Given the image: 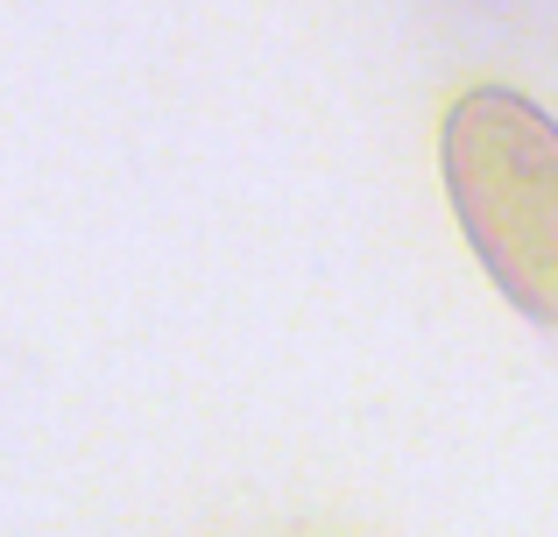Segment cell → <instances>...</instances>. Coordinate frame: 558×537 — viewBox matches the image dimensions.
Masks as SVG:
<instances>
[{"instance_id": "obj_1", "label": "cell", "mask_w": 558, "mask_h": 537, "mask_svg": "<svg viewBox=\"0 0 558 537\" xmlns=\"http://www.w3.org/2000/svg\"><path fill=\"white\" fill-rule=\"evenodd\" d=\"M438 163L488 283L558 332V121L509 85H474L438 127Z\"/></svg>"}]
</instances>
